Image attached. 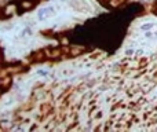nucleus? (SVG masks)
Here are the masks:
<instances>
[{"instance_id": "f257e3e1", "label": "nucleus", "mask_w": 157, "mask_h": 132, "mask_svg": "<svg viewBox=\"0 0 157 132\" xmlns=\"http://www.w3.org/2000/svg\"><path fill=\"white\" fill-rule=\"evenodd\" d=\"M125 87L123 100L125 123L139 124L136 130H157V54L131 59L123 65Z\"/></svg>"}, {"instance_id": "f03ea898", "label": "nucleus", "mask_w": 157, "mask_h": 132, "mask_svg": "<svg viewBox=\"0 0 157 132\" xmlns=\"http://www.w3.org/2000/svg\"><path fill=\"white\" fill-rule=\"evenodd\" d=\"M15 11H17V6L15 4H8L7 7L4 8V14H6V15H13Z\"/></svg>"}, {"instance_id": "7ed1b4c3", "label": "nucleus", "mask_w": 157, "mask_h": 132, "mask_svg": "<svg viewBox=\"0 0 157 132\" xmlns=\"http://www.w3.org/2000/svg\"><path fill=\"white\" fill-rule=\"evenodd\" d=\"M121 3H123V0H109V4L113 6V7H116V6L121 4Z\"/></svg>"}, {"instance_id": "20e7f679", "label": "nucleus", "mask_w": 157, "mask_h": 132, "mask_svg": "<svg viewBox=\"0 0 157 132\" xmlns=\"http://www.w3.org/2000/svg\"><path fill=\"white\" fill-rule=\"evenodd\" d=\"M0 94H2V88H0Z\"/></svg>"}]
</instances>
